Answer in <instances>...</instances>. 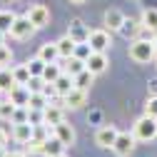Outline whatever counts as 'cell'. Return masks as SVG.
<instances>
[{
  "label": "cell",
  "instance_id": "obj_37",
  "mask_svg": "<svg viewBox=\"0 0 157 157\" xmlns=\"http://www.w3.org/2000/svg\"><path fill=\"white\" fill-rule=\"evenodd\" d=\"M5 145H8V132L0 127V147H5Z\"/></svg>",
  "mask_w": 157,
  "mask_h": 157
},
{
  "label": "cell",
  "instance_id": "obj_8",
  "mask_svg": "<svg viewBox=\"0 0 157 157\" xmlns=\"http://www.w3.org/2000/svg\"><path fill=\"white\" fill-rule=\"evenodd\" d=\"M65 107L63 105H48L45 110H43V122L48 125V127H55V125H60L63 120H65V112H63Z\"/></svg>",
  "mask_w": 157,
  "mask_h": 157
},
{
  "label": "cell",
  "instance_id": "obj_7",
  "mask_svg": "<svg viewBox=\"0 0 157 157\" xmlns=\"http://www.w3.org/2000/svg\"><path fill=\"white\" fill-rule=\"evenodd\" d=\"M28 17H30V23L40 30V28H45V25L50 23V10H48L45 5H30Z\"/></svg>",
  "mask_w": 157,
  "mask_h": 157
},
{
  "label": "cell",
  "instance_id": "obj_13",
  "mask_svg": "<svg viewBox=\"0 0 157 157\" xmlns=\"http://www.w3.org/2000/svg\"><path fill=\"white\" fill-rule=\"evenodd\" d=\"M107 65H110V60H107V55H105V52H92V55L87 57V70L95 72V75L105 72Z\"/></svg>",
  "mask_w": 157,
  "mask_h": 157
},
{
  "label": "cell",
  "instance_id": "obj_2",
  "mask_svg": "<svg viewBox=\"0 0 157 157\" xmlns=\"http://www.w3.org/2000/svg\"><path fill=\"white\" fill-rule=\"evenodd\" d=\"M132 135H135L140 142H150V140H155V137H157V117H152V115H142L140 120L132 125Z\"/></svg>",
  "mask_w": 157,
  "mask_h": 157
},
{
  "label": "cell",
  "instance_id": "obj_29",
  "mask_svg": "<svg viewBox=\"0 0 157 157\" xmlns=\"http://www.w3.org/2000/svg\"><path fill=\"white\" fill-rule=\"evenodd\" d=\"M45 60H40V57H33V60H28V67L33 72V77H43V70H45Z\"/></svg>",
  "mask_w": 157,
  "mask_h": 157
},
{
  "label": "cell",
  "instance_id": "obj_30",
  "mask_svg": "<svg viewBox=\"0 0 157 157\" xmlns=\"http://www.w3.org/2000/svg\"><path fill=\"white\" fill-rule=\"evenodd\" d=\"M20 122H30V107H17L13 115V125H20Z\"/></svg>",
  "mask_w": 157,
  "mask_h": 157
},
{
  "label": "cell",
  "instance_id": "obj_42",
  "mask_svg": "<svg viewBox=\"0 0 157 157\" xmlns=\"http://www.w3.org/2000/svg\"><path fill=\"white\" fill-rule=\"evenodd\" d=\"M57 157H67V155H65V152H63V155H57Z\"/></svg>",
  "mask_w": 157,
  "mask_h": 157
},
{
  "label": "cell",
  "instance_id": "obj_19",
  "mask_svg": "<svg viewBox=\"0 0 157 157\" xmlns=\"http://www.w3.org/2000/svg\"><path fill=\"white\" fill-rule=\"evenodd\" d=\"M85 67H87V63H85V60H80V57H75V55H72V57H65V65H63V70H65V72H70L72 77H75V75H80Z\"/></svg>",
  "mask_w": 157,
  "mask_h": 157
},
{
  "label": "cell",
  "instance_id": "obj_44",
  "mask_svg": "<svg viewBox=\"0 0 157 157\" xmlns=\"http://www.w3.org/2000/svg\"><path fill=\"white\" fill-rule=\"evenodd\" d=\"M0 92H3V90H0Z\"/></svg>",
  "mask_w": 157,
  "mask_h": 157
},
{
  "label": "cell",
  "instance_id": "obj_35",
  "mask_svg": "<svg viewBox=\"0 0 157 157\" xmlns=\"http://www.w3.org/2000/svg\"><path fill=\"white\" fill-rule=\"evenodd\" d=\"M48 100H52V97H57V87H55V82H45L43 85V90H40Z\"/></svg>",
  "mask_w": 157,
  "mask_h": 157
},
{
  "label": "cell",
  "instance_id": "obj_15",
  "mask_svg": "<svg viewBox=\"0 0 157 157\" xmlns=\"http://www.w3.org/2000/svg\"><path fill=\"white\" fill-rule=\"evenodd\" d=\"M63 150H65V145L55 137V132L43 142V155H45V157H57V155H63Z\"/></svg>",
  "mask_w": 157,
  "mask_h": 157
},
{
  "label": "cell",
  "instance_id": "obj_22",
  "mask_svg": "<svg viewBox=\"0 0 157 157\" xmlns=\"http://www.w3.org/2000/svg\"><path fill=\"white\" fill-rule=\"evenodd\" d=\"M13 75H15V82H17V85H28V82L33 80V72H30L28 63H23V65L13 67Z\"/></svg>",
  "mask_w": 157,
  "mask_h": 157
},
{
  "label": "cell",
  "instance_id": "obj_34",
  "mask_svg": "<svg viewBox=\"0 0 157 157\" xmlns=\"http://www.w3.org/2000/svg\"><path fill=\"white\" fill-rule=\"evenodd\" d=\"M145 115H152V117H157V95H152L150 100H147V105H145Z\"/></svg>",
  "mask_w": 157,
  "mask_h": 157
},
{
  "label": "cell",
  "instance_id": "obj_33",
  "mask_svg": "<svg viewBox=\"0 0 157 157\" xmlns=\"http://www.w3.org/2000/svg\"><path fill=\"white\" fill-rule=\"evenodd\" d=\"M28 155H43V142L33 137V140L28 142Z\"/></svg>",
  "mask_w": 157,
  "mask_h": 157
},
{
  "label": "cell",
  "instance_id": "obj_20",
  "mask_svg": "<svg viewBox=\"0 0 157 157\" xmlns=\"http://www.w3.org/2000/svg\"><path fill=\"white\" fill-rule=\"evenodd\" d=\"M75 40H72V37L70 35H63L60 37V40H57V50H60V57H63V60H65V57H72L75 55Z\"/></svg>",
  "mask_w": 157,
  "mask_h": 157
},
{
  "label": "cell",
  "instance_id": "obj_32",
  "mask_svg": "<svg viewBox=\"0 0 157 157\" xmlns=\"http://www.w3.org/2000/svg\"><path fill=\"white\" fill-rule=\"evenodd\" d=\"M137 28H140V25H137L135 20H125V25H122V30H120V33H122V35H127V37H130V35L135 37V33H137Z\"/></svg>",
  "mask_w": 157,
  "mask_h": 157
},
{
  "label": "cell",
  "instance_id": "obj_1",
  "mask_svg": "<svg viewBox=\"0 0 157 157\" xmlns=\"http://www.w3.org/2000/svg\"><path fill=\"white\" fill-rule=\"evenodd\" d=\"M130 57L135 63H150L157 57V45L155 40H132L130 43Z\"/></svg>",
  "mask_w": 157,
  "mask_h": 157
},
{
  "label": "cell",
  "instance_id": "obj_14",
  "mask_svg": "<svg viewBox=\"0 0 157 157\" xmlns=\"http://www.w3.org/2000/svg\"><path fill=\"white\" fill-rule=\"evenodd\" d=\"M33 132H35V125L33 122H20V125L13 127V137H15L17 142H23V145H28L33 140Z\"/></svg>",
  "mask_w": 157,
  "mask_h": 157
},
{
  "label": "cell",
  "instance_id": "obj_10",
  "mask_svg": "<svg viewBox=\"0 0 157 157\" xmlns=\"http://www.w3.org/2000/svg\"><path fill=\"white\" fill-rule=\"evenodd\" d=\"M87 100V90H80V87H75L72 92H67L63 97V107H70V110H80Z\"/></svg>",
  "mask_w": 157,
  "mask_h": 157
},
{
  "label": "cell",
  "instance_id": "obj_4",
  "mask_svg": "<svg viewBox=\"0 0 157 157\" xmlns=\"http://www.w3.org/2000/svg\"><path fill=\"white\" fill-rule=\"evenodd\" d=\"M37 28L30 23V17L25 15V17H15V23H13V28H10V37H15V40H28V37L35 33Z\"/></svg>",
  "mask_w": 157,
  "mask_h": 157
},
{
  "label": "cell",
  "instance_id": "obj_27",
  "mask_svg": "<svg viewBox=\"0 0 157 157\" xmlns=\"http://www.w3.org/2000/svg\"><path fill=\"white\" fill-rule=\"evenodd\" d=\"M142 25L157 30V8H145L142 10Z\"/></svg>",
  "mask_w": 157,
  "mask_h": 157
},
{
  "label": "cell",
  "instance_id": "obj_16",
  "mask_svg": "<svg viewBox=\"0 0 157 157\" xmlns=\"http://www.w3.org/2000/svg\"><path fill=\"white\" fill-rule=\"evenodd\" d=\"M37 57L45 63H57L60 60V50H57V43H45L40 45V50H37Z\"/></svg>",
  "mask_w": 157,
  "mask_h": 157
},
{
  "label": "cell",
  "instance_id": "obj_43",
  "mask_svg": "<svg viewBox=\"0 0 157 157\" xmlns=\"http://www.w3.org/2000/svg\"><path fill=\"white\" fill-rule=\"evenodd\" d=\"M155 45H157V35H155Z\"/></svg>",
  "mask_w": 157,
  "mask_h": 157
},
{
  "label": "cell",
  "instance_id": "obj_3",
  "mask_svg": "<svg viewBox=\"0 0 157 157\" xmlns=\"http://www.w3.org/2000/svg\"><path fill=\"white\" fill-rule=\"evenodd\" d=\"M135 142H137V137L132 132H120L117 140H115V145H112V152L117 157H127V155L135 152Z\"/></svg>",
  "mask_w": 157,
  "mask_h": 157
},
{
  "label": "cell",
  "instance_id": "obj_28",
  "mask_svg": "<svg viewBox=\"0 0 157 157\" xmlns=\"http://www.w3.org/2000/svg\"><path fill=\"white\" fill-rule=\"evenodd\" d=\"M92 52H95V50H92V45H90L87 40H85V43H77V45H75V57H80V60H85V63H87V57H90Z\"/></svg>",
  "mask_w": 157,
  "mask_h": 157
},
{
  "label": "cell",
  "instance_id": "obj_24",
  "mask_svg": "<svg viewBox=\"0 0 157 157\" xmlns=\"http://www.w3.org/2000/svg\"><path fill=\"white\" fill-rule=\"evenodd\" d=\"M92 80H95V72H90V70L85 67L80 75H75V87H80V90H90Z\"/></svg>",
  "mask_w": 157,
  "mask_h": 157
},
{
  "label": "cell",
  "instance_id": "obj_38",
  "mask_svg": "<svg viewBox=\"0 0 157 157\" xmlns=\"http://www.w3.org/2000/svg\"><path fill=\"white\" fill-rule=\"evenodd\" d=\"M8 157H28V152H13V155H8Z\"/></svg>",
  "mask_w": 157,
  "mask_h": 157
},
{
  "label": "cell",
  "instance_id": "obj_23",
  "mask_svg": "<svg viewBox=\"0 0 157 157\" xmlns=\"http://www.w3.org/2000/svg\"><path fill=\"white\" fill-rule=\"evenodd\" d=\"M63 72H65V70H63V65H57V63H48V65H45V70H43V80H45V82H55Z\"/></svg>",
  "mask_w": 157,
  "mask_h": 157
},
{
  "label": "cell",
  "instance_id": "obj_25",
  "mask_svg": "<svg viewBox=\"0 0 157 157\" xmlns=\"http://www.w3.org/2000/svg\"><path fill=\"white\" fill-rule=\"evenodd\" d=\"M48 105H50V100H48L43 92H33V95H30V102H28L30 110H45Z\"/></svg>",
  "mask_w": 157,
  "mask_h": 157
},
{
  "label": "cell",
  "instance_id": "obj_21",
  "mask_svg": "<svg viewBox=\"0 0 157 157\" xmlns=\"http://www.w3.org/2000/svg\"><path fill=\"white\" fill-rule=\"evenodd\" d=\"M15 85H17V82H15L13 70H10V67H0V90H3V92H10Z\"/></svg>",
  "mask_w": 157,
  "mask_h": 157
},
{
  "label": "cell",
  "instance_id": "obj_18",
  "mask_svg": "<svg viewBox=\"0 0 157 157\" xmlns=\"http://www.w3.org/2000/svg\"><path fill=\"white\" fill-rule=\"evenodd\" d=\"M67 35L72 37L75 43H85L87 37H90V33L85 30V25H82V20H80V17H75V20L70 23V33H67Z\"/></svg>",
  "mask_w": 157,
  "mask_h": 157
},
{
  "label": "cell",
  "instance_id": "obj_17",
  "mask_svg": "<svg viewBox=\"0 0 157 157\" xmlns=\"http://www.w3.org/2000/svg\"><path fill=\"white\" fill-rule=\"evenodd\" d=\"M55 87H57V95L65 97L67 92H72V90H75V77H72L70 72H63V75L55 80Z\"/></svg>",
  "mask_w": 157,
  "mask_h": 157
},
{
  "label": "cell",
  "instance_id": "obj_11",
  "mask_svg": "<svg viewBox=\"0 0 157 157\" xmlns=\"http://www.w3.org/2000/svg\"><path fill=\"white\" fill-rule=\"evenodd\" d=\"M125 20H127V17L117 10V8H110V10L105 13V28H107L110 33H120L122 25H125Z\"/></svg>",
  "mask_w": 157,
  "mask_h": 157
},
{
  "label": "cell",
  "instance_id": "obj_12",
  "mask_svg": "<svg viewBox=\"0 0 157 157\" xmlns=\"http://www.w3.org/2000/svg\"><path fill=\"white\" fill-rule=\"evenodd\" d=\"M30 87L28 85H15L10 92H8V100H13L17 107H28V102H30Z\"/></svg>",
  "mask_w": 157,
  "mask_h": 157
},
{
  "label": "cell",
  "instance_id": "obj_39",
  "mask_svg": "<svg viewBox=\"0 0 157 157\" xmlns=\"http://www.w3.org/2000/svg\"><path fill=\"white\" fill-rule=\"evenodd\" d=\"M72 5H82V3H87V0H70Z\"/></svg>",
  "mask_w": 157,
  "mask_h": 157
},
{
  "label": "cell",
  "instance_id": "obj_31",
  "mask_svg": "<svg viewBox=\"0 0 157 157\" xmlns=\"http://www.w3.org/2000/svg\"><path fill=\"white\" fill-rule=\"evenodd\" d=\"M13 63V50L8 45H0V67H8Z\"/></svg>",
  "mask_w": 157,
  "mask_h": 157
},
{
  "label": "cell",
  "instance_id": "obj_5",
  "mask_svg": "<svg viewBox=\"0 0 157 157\" xmlns=\"http://www.w3.org/2000/svg\"><path fill=\"white\" fill-rule=\"evenodd\" d=\"M87 43L92 45L95 52H107V48L112 45V40H110V30H90Z\"/></svg>",
  "mask_w": 157,
  "mask_h": 157
},
{
  "label": "cell",
  "instance_id": "obj_36",
  "mask_svg": "<svg viewBox=\"0 0 157 157\" xmlns=\"http://www.w3.org/2000/svg\"><path fill=\"white\" fill-rule=\"evenodd\" d=\"M43 85H45V80H43V77H33V80L28 82L30 92H40V90H43Z\"/></svg>",
  "mask_w": 157,
  "mask_h": 157
},
{
  "label": "cell",
  "instance_id": "obj_26",
  "mask_svg": "<svg viewBox=\"0 0 157 157\" xmlns=\"http://www.w3.org/2000/svg\"><path fill=\"white\" fill-rule=\"evenodd\" d=\"M15 13H10V10H0V30H3L5 35L10 33V28H13V23H15Z\"/></svg>",
  "mask_w": 157,
  "mask_h": 157
},
{
  "label": "cell",
  "instance_id": "obj_6",
  "mask_svg": "<svg viewBox=\"0 0 157 157\" xmlns=\"http://www.w3.org/2000/svg\"><path fill=\"white\" fill-rule=\"evenodd\" d=\"M117 135H120V132H117V127L115 125H102L100 130H97V135H95V142L97 145H100V147H110L112 150V145H115V140H117Z\"/></svg>",
  "mask_w": 157,
  "mask_h": 157
},
{
  "label": "cell",
  "instance_id": "obj_9",
  "mask_svg": "<svg viewBox=\"0 0 157 157\" xmlns=\"http://www.w3.org/2000/svg\"><path fill=\"white\" fill-rule=\"evenodd\" d=\"M52 132H55V137H57V140H60L65 147H72L75 145V130H72V125L70 122H60V125H55L52 127Z\"/></svg>",
  "mask_w": 157,
  "mask_h": 157
},
{
  "label": "cell",
  "instance_id": "obj_41",
  "mask_svg": "<svg viewBox=\"0 0 157 157\" xmlns=\"http://www.w3.org/2000/svg\"><path fill=\"white\" fill-rule=\"evenodd\" d=\"M0 157H8V155H5V150H3V147H0Z\"/></svg>",
  "mask_w": 157,
  "mask_h": 157
},
{
  "label": "cell",
  "instance_id": "obj_40",
  "mask_svg": "<svg viewBox=\"0 0 157 157\" xmlns=\"http://www.w3.org/2000/svg\"><path fill=\"white\" fill-rule=\"evenodd\" d=\"M3 37H5V33H3V30H0V45H5V43H3Z\"/></svg>",
  "mask_w": 157,
  "mask_h": 157
}]
</instances>
